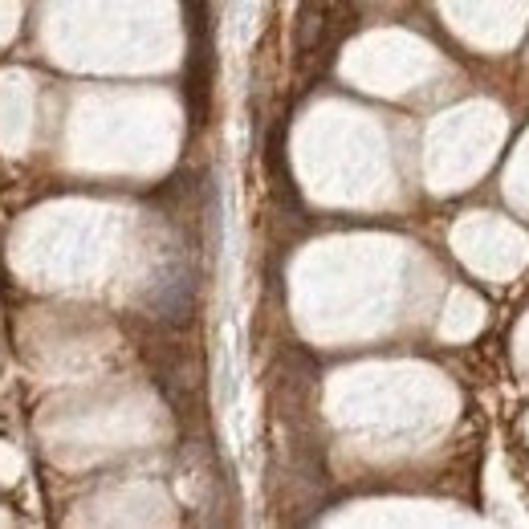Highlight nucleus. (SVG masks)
<instances>
[{
	"mask_svg": "<svg viewBox=\"0 0 529 529\" xmlns=\"http://www.w3.org/2000/svg\"><path fill=\"white\" fill-rule=\"evenodd\" d=\"M322 13L326 9H318V5H302V17H298V49L302 53L318 45V37H322Z\"/></svg>",
	"mask_w": 529,
	"mask_h": 529,
	"instance_id": "f257e3e1",
	"label": "nucleus"
},
{
	"mask_svg": "<svg viewBox=\"0 0 529 529\" xmlns=\"http://www.w3.org/2000/svg\"><path fill=\"white\" fill-rule=\"evenodd\" d=\"M306 5H318V9H326V5H330V0H306Z\"/></svg>",
	"mask_w": 529,
	"mask_h": 529,
	"instance_id": "f03ea898",
	"label": "nucleus"
}]
</instances>
